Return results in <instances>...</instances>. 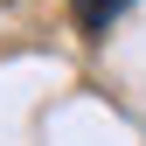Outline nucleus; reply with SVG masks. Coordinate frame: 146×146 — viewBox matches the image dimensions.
Returning <instances> with one entry per match:
<instances>
[{
	"label": "nucleus",
	"instance_id": "1",
	"mask_svg": "<svg viewBox=\"0 0 146 146\" xmlns=\"http://www.w3.org/2000/svg\"><path fill=\"white\" fill-rule=\"evenodd\" d=\"M125 7H132V0H77V28H84V35H104Z\"/></svg>",
	"mask_w": 146,
	"mask_h": 146
}]
</instances>
